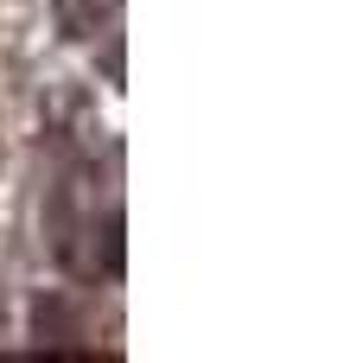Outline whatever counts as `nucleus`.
Returning a JSON list of instances; mask_svg holds the SVG:
<instances>
[{
    "mask_svg": "<svg viewBox=\"0 0 350 363\" xmlns=\"http://www.w3.org/2000/svg\"><path fill=\"white\" fill-rule=\"evenodd\" d=\"M115 6H121V0H57V19H64L70 38H96V32L115 19Z\"/></svg>",
    "mask_w": 350,
    "mask_h": 363,
    "instance_id": "nucleus-1",
    "label": "nucleus"
},
{
    "mask_svg": "<svg viewBox=\"0 0 350 363\" xmlns=\"http://www.w3.org/2000/svg\"><path fill=\"white\" fill-rule=\"evenodd\" d=\"M32 338H38V345H70V338H77L70 306H64V300H38V313H32Z\"/></svg>",
    "mask_w": 350,
    "mask_h": 363,
    "instance_id": "nucleus-2",
    "label": "nucleus"
}]
</instances>
